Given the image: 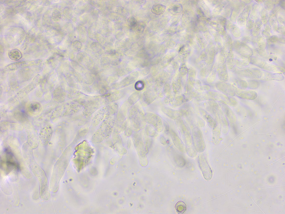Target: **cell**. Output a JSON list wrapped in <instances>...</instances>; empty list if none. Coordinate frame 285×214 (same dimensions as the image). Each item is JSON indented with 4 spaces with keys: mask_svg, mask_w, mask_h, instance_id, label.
I'll return each instance as SVG.
<instances>
[{
    "mask_svg": "<svg viewBox=\"0 0 285 214\" xmlns=\"http://www.w3.org/2000/svg\"><path fill=\"white\" fill-rule=\"evenodd\" d=\"M209 104L218 121L221 125L222 132L224 134L227 133L229 129L228 122L222 111L221 107L215 101L210 100Z\"/></svg>",
    "mask_w": 285,
    "mask_h": 214,
    "instance_id": "obj_1",
    "label": "cell"
},
{
    "mask_svg": "<svg viewBox=\"0 0 285 214\" xmlns=\"http://www.w3.org/2000/svg\"><path fill=\"white\" fill-rule=\"evenodd\" d=\"M206 99L210 100L220 101L226 104L228 106H235L237 104L236 100L232 97L226 96L223 93L215 91H208L205 93Z\"/></svg>",
    "mask_w": 285,
    "mask_h": 214,
    "instance_id": "obj_2",
    "label": "cell"
},
{
    "mask_svg": "<svg viewBox=\"0 0 285 214\" xmlns=\"http://www.w3.org/2000/svg\"><path fill=\"white\" fill-rule=\"evenodd\" d=\"M216 88L220 93L229 97L236 96L238 89L233 85L224 82L216 83Z\"/></svg>",
    "mask_w": 285,
    "mask_h": 214,
    "instance_id": "obj_3",
    "label": "cell"
},
{
    "mask_svg": "<svg viewBox=\"0 0 285 214\" xmlns=\"http://www.w3.org/2000/svg\"><path fill=\"white\" fill-rule=\"evenodd\" d=\"M198 162L200 167L203 172L205 179L207 180L211 179L213 177V172L205 157L203 155H200Z\"/></svg>",
    "mask_w": 285,
    "mask_h": 214,
    "instance_id": "obj_4",
    "label": "cell"
},
{
    "mask_svg": "<svg viewBox=\"0 0 285 214\" xmlns=\"http://www.w3.org/2000/svg\"><path fill=\"white\" fill-rule=\"evenodd\" d=\"M147 120L148 123L151 125L157 132H162L163 129V122L159 115L155 114H149L148 115Z\"/></svg>",
    "mask_w": 285,
    "mask_h": 214,
    "instance_id": "obj_5",
    "label": "cell"
},
{
    "mask_svg": "<svg viewBox=\"0 0 285 214\" xmlns=\"http://www.w3.org/2000/svg\"><path fill=\"white\" fill-rule=\"evenodd\" d=\"M193 135L195 146H197L199 149H200L201 150H204L205 145L200 130L198 128H195L193 130Z\"/></svg>",
    "mask_w": 285,
    "mask_h": 214,
    "instance_id": "obj_6",
    "label": "cell"
},
{
    "mask_svg": "<svg viewBox=\"0 0 285 214\" xmlns=\"http://www.w3.org/2000/svg\"><path fill=\"white\" fill-rule=\"evenodd\" d=\"M220 105L222 111L228 121L232 123H236L237 120L236 116L229 106L222 102H220Z\"/></svg>",
    "mask_w": 285,
    "mask_h": 214,
    "instance_id": "obj_7",
    "label": "cell"
},
{
    "mask_svg": "<svg viewBox=\"0 0 285 214\" xmlns=\"http://www.w3.org/2000/svg\"><path fill=\"white\" fill-rule=\"evenodd\" d=\"M236 96L242 99L253 100L257 98L258 94L254 91L238 89Z\"/></svg>",
    "mask_w": 285,
    "mask_h": 214,
    "instance_id": "obj_8",
    "label": "cell"
},
{
    "mask_svg": "<svg viewBox=\"0 0 285 214\" xmlns=\"http://www.w3.org/2000/svg\"><path fill=\"white\" fill-rule=\"evenodd\" d=\"M176 124L177 127L181 135L187 139H189L191 140L190 134L189 129L184 122L179 118L176 120Z\"/></svg>",
    "mask_w": 285,
    "mask_h": 214,
    "instance_id": "obj_9",
    "label": "cell"
},
{
    "mask_svg": "<svg viewBox=\"0 0 285 214\" xmlns=\"http://www.w3.org/2000/svg\"><path fill=\"white\" fill-rule=\"evenodd\" d=\"M162 111L166 115L172 119H177L180 115L179 111L165 107L162 109Z\"/></svg>",
    "mask_w": 285,
    "mask_h": 214,
    "instance_id": "obj_10",
    "label": "cell"
},
{
    "mask_svg": "<svg viewBox=\"0 0 285 214\" xmlns=\"http://www.w3.org/2000/svg\"><path fill=\"white\" fill-rule=\"evenodd\" d=\"M8 55L10 59L16 61H19L23 57L22 53L17 49L11 50L8 52Z\"/></svg>",
    "mask_w": 285,
    "mask_h": 214,
    "instance_id": "obj_11",
    "label": "cell"
},
{
    "mask_svg": "<svg viewBox=\"0 0 285 214\" xmlns=\"http://www.w3.org/2000/svg\"><path fill=\"white\" fill-rule=\"evenodd\" d=\"M203 116L210 127L214 128L217 125V123L211 115L205 111L202 112Z\"/></svg>",
    "mask_w": 285,
    "mask_h": 214,
    "instance_id": "obj_12",
    "label": "cell"
},
{
    "mask_svg": "<svg viewBox=\"0 0 285 214\" xmlns=\"http://www.w3.org/2000/svg\"><path fill=\"white\" fill-rule=\"evenodd\" d=\"M166 7L162 5H154L152 8L151 12L156 15H159L164 13Z\"/></svg>",
    "mask_w": 285,
    "mask_h": 214,
    "instance_id": "obj_13",
    "label": "cell"
},
{
    "mask_svg": "<svg viewBox=\"0 0 285 214\" xmlns=\"http://www.w3.org/2000/svg\"><path fill=\"white\" fill-rule=\"evenodd\" d=\"M175 208L179 213H183L186 209V205L184 201H179L176 203Z\"/></svg>",
    "mask_w": 285,
    "mask_h": 214,
    "instance_id": "obj_14",
    "label": "cell"
},
{
    "mask_svg": "<svg viewBox=\"0 0 285 214\" xmlns=\"http://www.w3.org/2000/svg\"><path fill=\"white\" fill-rule=\"evenodd\" d=\"M172 89L175 94L180 93L182 90V85L180 80H177L172 83Z\"/></svg>",
    "mask_w": 285,
    "mask_h": 214,
    "instance_id": "obj_15",
    "label": "cell"
},
{
    "mask_svg": "<svg viewBox=\"0 0 285 214\" xmlns=\"http://www.w3.org/2000/svg\"><path fill=\"white\" fill-rule=\"evenodd\" d=\"M235 84L234 86L238 89L245 90L248 88V84L245 81H236Z\"/></svg>",
    "mask_w": 285,
    "mask_h": 214,
    "instance_id": "obj_16",
    "label": "cell"
},
{
    "mask_svg": "<svg viewBox=\"0 0 285 214\" xmlns=\"http://www.w3.org/2000/svg\"><path fill=\"white\" fill-rule=\"evenodd\" d=\"M184 102L185 101L184 95H180L174 98L172 103L175 106H179L180 105Z\"/></svg>",
    "mask_w": 285,
    "mask_h": 214,
    "instance_id": "obj_17",
    "label": "cell"
},
{
    "mask_svg": "<svg viewBox=\"0 0 285 214\" xmlns=\"http://www.w3.org/2000/svg\"><path fill=\"white\" fill-rule=\"evenodd\" d=\"M52 18L54 21L58 22L61 19V14L60 12L57 10H55L53 12Z\"/></svg>",
    "mask_w": 285,
    "mask_h": 214,
    "instance_id": "obj_18",
    "label": "cell"
},
{
    "mask_svg": "<svg viewBox=\"0 0 285 214\" xmlns=\"http://www.w3.org/2000/svg\"><path fill=\"white\" fill-rule=\"evenodd\" d=\"M128 23L131 27H134L137 26V21L136 19L132 17L128 19Z\"/></svg>",
    "mask_w": 285,
    "mask_h": 214,
    "instance_id": "obj_19",
    "label": "cell"
},
{
    "mask_svg": "<svg viewBox=\"0 0 285 214\" xmlns=\"http://www.w3.org/2000/svg\"><path fill=\"white\" fill-rule=\"evenodd\" d=\"M40 105L37 103L31 104L30 107V109L31 111H37L40 108Z\"/></svg>",
    "mask_w": 285,
    "mask_h": 214,
    "instance_id": "obj_20",
    "label": "cell"
},
{
    "mask_svg": "<svg viewBox=\"0 0 285 214\" xmlns=\"http://www.w3.org/2000/svg\"><path fill=\"white\" fill-rule=\"evenodd\" d=\"M174 97L173 95H169L166 96L164 100V102L166 104H169L172 102Z\"/></svg>",
    "mask_w": 285,
    "mask_h": 214,
    "instance_id": "obj_21",
    "label": "cell"
},
{
    "mask_svg": "<svg viewBox=\"0 0 285 214\" xmlns=\"http://www.w3.org/2000/svg\"><path fill=\"white\" fill-rule=\"evenodd\" d=\"M182 10V6L180 5H176L172 8V10L176 13H179Z\"/></svg>",
    "mask_w": 285,
    "mask_h": 214,
    "instance_id": "obj_22",
    "label": "cell"
},
{
    "mask_svg": "<svg viewBox=\"0 0 285 214\" xmlns=\"http://www.w3.org/2000/svg\"><path fill=\"white\" fill-rule=\"evenodd\" d=\"M180 72L181 75L184 76L188 73V68L186 66H182L181 67Z\"/></svg>",
    "mask_w": 285,
    "mask_h": 214,
    "instance_id": "obj_23",
    "label": "cell"
},
{
    "mask_svg": "<svg viewBox=\"0 0 285 214\" xmlns=\"http://www.w3.org/2000/svg\"><path fill=\"white\" fill-rule=\"evenodd\" d=\"M259 84L257 82H252L248 84V88L253 89H257L259 87Z\"/></svg>",
    "mask_w": 285,
    "mask_h": 214,
    "instance_id": "obj_24",
    "label": "cell"
},
{
    "mask_svg": "<svg viewBox=\"0 0 285 214\" xmlns=\"http://www.w3.org/2000/svg\"><path fill=\"white\" fill-rule=\"evenodd\" d=\"M200 90L203 91H209L210 90L211 87L209 85H203L200 88Z\"/></svg>",
    "mask_w": 285,
    "mask_h": 214,
    "instance_id": "obj_25",
    "label": "cell"
},
{
    "mask_svg": "<svg viewBox=\"0 0 285 214\" xmlns=\"http://www.w3.org/2000/svg\"><path fill=\"white\" fill-rule=\"evenodd\" d=\"M164 93H169L170 91V87L169 85H165V86H164Z\"/></svg>",
    "mask_w": 285,
    "mask_h": 214,
    "instance_id": "obj_26",
    "label": "cell"
},
{
    "mask_svg": "<svg viewBox=\"0 0 285 214\" xmlns=\"http://www.w3.org/2000/svg\"><path fill=\"white\" fill-rule=\"evenodd\" d=\"M144 24H139L138 26V30H144Z\"/></svg>",
    "mask_w": 285,
    "mask_h": 214,
    "instance_id": "obj_27",
    "label": "cell"
}]
</instances>
